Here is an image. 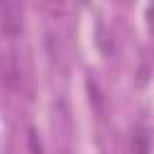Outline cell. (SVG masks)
<instances>
[{"instance_id": "6da1fadb", "label": "cell", "mask_w": 154, "mask_h": 154, "mask_svg": "<svg viewBox=\"0 0 154 154\" xmlns=\"http://www.w3.org/2000/svg\"><path fill=\"white\" fill-rule=\"evenodd\" d=\"M0 17H2V31H5V36L7 38H17L22 34V12H19V5L14 0H2Z\"/></svg>"}, {"instance_id": "7a4b0ae2", "label": "cell", "mask_w": 154, "mask_h": 154, "mask_svg": "<svg viewBox=\"0 0 154 154\" xmlns=\"http://www.w3.org/2000/svg\"><path fill=\"white\" fill-rule=\"evenodd\" d=\"M87 94H89V103H91V108L96 111V116H103V113H106V103H103L101 89L94 84V79H87Z\"/></svg>"}, {"instance_id": "3957f363", "label": "cell", "mask_w": 154, "mask_h": 154, "mask_svg": "<svg viewBox=\"0 0 154 154\" xmlns=\"http://www.w3.org/2000/svg\"><path fill=\"white\" fill-rule=\"evenodd\" d=\"M5 84L10 89H19V67H14L12 60L5 63Z\"/></svg>"}, {"instance_id": "277c9868", "label": "cell", "mask_w": 154, "mask_h": 154, "mask_svg": "<svg viewBox=\"0 0 154 154\" xmlns=\"http://www.w3.org/2000/svg\"><path fill=\"white\" fill-rule=\"evenodd\" d=\"M132 149L135 154H149V135L144 130H137L132 137Z\"/></svg>"}, {"instance_id": "5b68a950", "label": "cell", "mask_w": 154, "mask_h": 154, "mask_svg": "<svg viewBox=\"0 0 154 154\" xmlns=\"http://www.w3.org/2000/svg\"><path fill=\"white\" fill-rule=\"evenodd\" d=\"M26 142H29V152H31V154H43V147H41L38 132H36L34 128H29V132H26Z\"/></svg>"}, {"instance_id": "8992f818", "label": "cell", "mask_w": 154, "mask_h": 154, "mask_svg": "<svg viewBox=\"0 0 154 154\" xmlns=\"http://www.w3.org/2000/svg\"><path fill=\"white\" fill-rule=\"evenodd\" d=\"M82 2H89V0H82Z\"/></svg>"}]
</instances>
